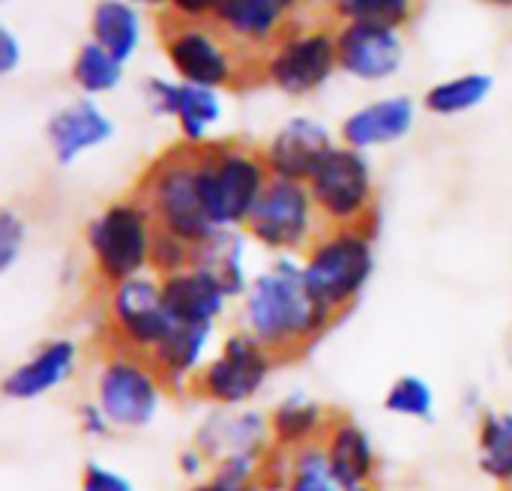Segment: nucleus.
<instances>
[{
	"instance_id": "nucleus-1",
	"label": "nucleus",
	"mask_w": 512,
	"mask_h": 491,
	"mask_svg": "<svg viewBox=\"0 0 512 491\" xmlns=\"http://www.w3.org/2000/svg\"><path fill=\"white\" fill-rule=\"evenodd\" d=\"M240 321L279 363H288L309 354L339 315L309 288L300 258H273L252 276L240 300Z\"/></svg>"
},
{
	"instance_id": "nucleus-2",
	"label": "nucleus",
	"mask_w": 512,
	"mask_h": 491,
	"mask_svg": "<svg viewBox=\"0 0 512 491\" xmlns=\"http://www.w3.org/2000/svg\"><path fill=\"white\" fill-rule=\"evenodd\" d=\"M156 237V219L135 192L114 198L87 219L81 234L93 279L102 288H114L153 273Z\"/></svg>"
},
{
	"instance_id": "nucleus-3",
	"label": "nucleus",
	"mask_w": 512,
	"mask_h": 491,
	"mask_svg": "<svg viewBox=\"0 0 512 491\" xmlns=\"http://www.w3.org/2000/svg\"><path fill=\"white\" fill-rule=\"evenodd\" d=\"M198 147L177 144L156 156L135 183V195L147 204L162 234L180 237L189 246L204 243L219 228L213 225L198 189Z\"/></svg>"
},
{
	"instance_id": "nucleus-4",
	"label": "nucleus",
	"mask_w": 512,
	"mask_h": 491,
	"mask_svg": "<svg viewBox=\"0 0 512 491\" xmlns=\"http://www.w3.org/2000/svg\"><path fill=\"white\" fill-rule=\"evenodd\" d=\"M198 189L216 228H240L249 222L255 204L270 186L273 174L264 150L240 141H210L195 150Z\"/></svg>"
},
{
	"instance_id": "nucleus-5",
	"label": "nucleus",
	"mask_w": 512,
	"mask_h": 491,
	"mask_svg": "<svg viewBox=\"0 0 512 491\" xmlns=\"http://www.w3.org/2000/svg\"><path fill=\"white\" fill-rule=\"evenodd\" d=\"M300 264L309 288L342 318L360 303L375 276V228H324Z\"/></svg>"
},
{
	"instance_id": "nucleus-6",
	"label": "nucleus",
	"mask_w": 512,
	"mask_h": 491,
	"mask_svg": "<svg viewBox=\"0 0 512 491\" xmlns=\"http://www.w3.org/2000/svg\"><path fill=\"white\" fill-rule=\"evenodd\" d=\"M168 396L150 357L105 345L93 378V402L105 411L114 432H144L153 426Z\"/></svg>"
},
{
	"instance_id": "nucleus-7",
	"label": "nucleus",
	"mask_w": 512,
	"mask_h": 491,
	"mask_svg": "<svg viewBox=\"0 0 512 491\" xmlns=\"http://www.w3.org/2000/svg\"><path fill=\"white\" fill-rule=\"evenodd\" d=\"M306 186L324 228L378 225V183L366 153L336 144Z\"/></svg>"
},
{
	"instance_id": "nucleus-8",
	"label": "nucleus",
	"mask_w": 512,
	"mask_h": 491,
	"mask_svg": "<svg viewBox=\"0 0 512 491\" xmlns=\"http://www.w3.org/2000/svg\"><path fill=\"white\" fill-rule=\"evenodd\" d=\"M276 366H282L276 354H270L249 330L237 327L207 360L189 396L213 408H249L273 378Z\"/></svg>"
},
{
	"instance_id": "nucleus-9",
	"label": "nucleus",
	"mask_w": 512,
	"mask_h": 491,
	"mask_svg": "<svg viewBox=\"0 0 512 491\" xmlns=\"http://www.w3.org/2000/svg\"><path fill=\"white\" fill-rule=\"evenodd\" d=\"M321 231L324 222L309 186L279 177L270 180L249 222L243 225L249 243L273 258H303L306 249L321 237Z\"/></svg>"
},
{
	"instance_id": "nucleus-10",
	"label": "nucleus",
	"mask_w": 512,
	"mask_h": 491,
	"mask_svg": "<svg viewBox=\"0 0 512 491\" xmlns=\"http://www.w3.org/2000/svg\"><path fill=\"white\" fill-rule=\"evenodd\" d=\"M102 315H105L108 345L141 357H153V351L165 342V336L174 327L156 273L105 288Z\"/></svg>"
},
{
	"instance_id": "nucleus-11",
	"label": "nucleus",
	"mask_w": 512,
	"mask_h": 491,
	"mask_svg": "<svg viewBox=\"0 0 512 491\" xmlns=\"http://www.w3.org/2000/svg\"><path fill=\"white\" fill-rule=\"evenodd\" d=\"M339 66L336 36L330 30H309L285 36L267 60V78L288 96H309L330 81Z\"/></svg>"
},
{
	"instance_id": "nucleus-12",
	"label": "nucleus",
	"mask_w": 512,
	"mask_h": 491,
	"mask_svg": "<svg viewBox=\"0 0 512 491\" xmlns=\"http://www.w3.org/2000/svg\"><path fill=\"white\" fill-rule=\"evenodd\" d=\"M81 366V345L72 336H51L39 342L21 363H15L0 384L6 402H39L66 387Z\"/></svg>"
},
{
	"instance_id": "nucleus-13",
	"label": "nucleus",
	"mask_w": 512,
	"mask_h": 491,
	"mask_svg": "<svg viewBox=\"0 0 512 491\" xmlns=\"http://www.w3.org/2000/svg\"><path fill=\"white\" fill-rule=\"evenodd\" d=\"M192 444L213 465L228 456H270V417L255 408H216L198 423Z\"/></svg>"
},
{
	"instance_id": "nucleus-14",
	"label": "nucleus",
	"mask_w": 512,
	"mask_h": 491,
	"mask_svg": "<svg viewBox=\"0 0 512 491\" xmlns=\"http://www.w3.org/2000/svg\"><path fill=\"white\" fill-rule=\"evenodd\" d=\"M336 147L330 129L315 117L285 120L264 147V162L273 177L309 183L324 156Z\"/></svg>"
},
{
	"instance_id": "nucleus-15",
	"label": "nucleus",
	"mask_w": 512,
	"mask_h": 491,
	"mask_svg": "<svg viewBox=\"0 0 512 491\" xmlns=\"http://www.w3.org/2000/svg\"><path fill=\"white\" fill-rule=\"evenodd\" d=\"M339 69L360 81H384L399 72L405 48L393 27L384 24H345L336 33Z\"/></svg>"
},
{
	"instance_id": "nucleus-16",
	"label": "nucleus",
	"mask_w": 512,
	"mask_h": 491,
	"mask_svg": "<svg viewBox=\"0 0 512 491\" xmlns=\"http://www.w3.org/2000/svg\"><path fill=\"white\" fill-rule=\"evenodd\" d=\"M165 54L183 84H198V87H228L234 84V60L231 54L201 27L195 24H180L171 27L165 36Z\"/></svg>"
},
{
	"instance_id": "nucleus-17",
	"label": "nucleus",
	"mask_w": 512,
	"mask_h": 491,
	"mask_svg": "<svg viewBox=\"0 0 512 491\" xmlns=\"http://www.w3.org/2000/svg\"><path fill=\"white\" fill-rule=\"evenodd\" d=\"M45 138L54 162L60 168H69L84 153L114 138V120L93 99H78L51 114V120L45 123Z\"/></svg>"
},
{
	"instance_id": "nucleus-18",
	"label": "nucleus",
	"mask_w": 512,
	"mask_h": 491,
	"mask_svg": "<svg viewBox=\"0 0 512 491\" xmlns=\"http://www.w3.org/2000/svg\"><path fill=\"white\" fill-rule=\"evenodd\" d=\"M321 444H324L330 471L342 489H375L378 474H381V459H378L372 435L354 417L339 414Z\"/></svg>"
},
{
	"instance_id": "nucleus-19",
	"label": "nucleus",
	"mask_w": 512,
	"mask_h": 491,
	"mask_svg": "<svg viewBox=\"0 0 512 491\" xmlns=\"http://www.w3.org/2000/svg\"><path fill=\"white\" fill-rule=\"evenodd\" d=\"M213 336H216V327H210V324L174 321L171 333L165 336V342L150 357L171 396H189L192 393L195 378L201 375V369L210 360Z\"/></svg>"
},
{
	"instance_id": "nucleus-20",
	"label": "nucleus",
	"mask_w": 512,
	"mask_h": 491,
	"mask_svg": "<svg viewBox=\"0 0 512 491\" xmlns=\"http://www.w3.org/2000/svg\"><path fill=\"white\" fill-rule=\"evenodd\" d=\"M417 123V105L411 96H387L378 102H369L345 117L339 135L345 147H354L360 153L372 147H387L414 132Z\"/></svg>"
},
{
	"instance_id": "nucleus-21",
	"label": "nucleus",
	"mask_w": 512,
	"mask_h": 491,
	"mask_svg": "<svg viewBox=\"0 0 512 491\" xmlns=\"http://www.w3.org/2000/svg\"><path fill=\"white\" fill-rule=\"evenodd\" d=\"M162 297L174 321L180 324H210L216 327L231 306V297L198 267L162 276Z\"/></svg>"
},
{
	"instance_id": "nucleus-22",
	"label": "nucleus",
	"mask_w": 512,
	"mask_h": 491,
	"mask_svg": "<svg viewBox=\"0 0 512 491\" xmlns=\"http://www.w3.org/2000/svg\"><path fill=\"white\" fill-rule=\"evenodd\" d=\"M270 441L279 453H294L309 444H321L330 432L336 414L306 393H291L270 411Z\"/></svg>"
},
{
	"instance_id": "nucleus-23",
	"label": "nucleus",
	"mask_w": 512,
	"mask_h": 491,
	"mask_svg": "<svg viewBox=\"0 0 512 491\" xmlns=\"http://www.w3.org/2000/svg\"><path fill=\"white\" fill-rule=\"evenodd\" d=\"M246 234L240 228H219L195 246L192 267L207 273L231 300H243L252 276L246 270Z\"/></svg>"
},
{
	"instance_id": "nucleus-24",
	"label": "nucleus",
	"mask_w": 512,
	"mask_h": 491,
	"mask_svg": "<svg viewBox=\"0 0 512 491\" xmlns=\"http://www.w3.org/2000/svg\"><path fill=\"white\" fill-rule=\"evenodd\" d=\"M477 471L501 491H512V411L489 405L474 420Z\"/></svg>"
},
{
	"instance_id": "nucleus-25",
	"label": "nucleus",
	"mask_w": 512,
	"mask_h": 491,
	"mask_svg": "<svg viewBox=\"0 0 512 491\" xmlns=\"http://www.w3.org/2000/svg\"><path fill=\"white\" fill-rule=\"evenodd\" d=\"M282 15L285 9L276 0H222L213 12V21L234 39L264 45L279 33Z\"/></svg>"
},
{
	"instance_id": "nucleus-26",
	"label": "nucleus",
	"mask_w": 512,
	"mask_h": 491,
	"mask_svg": "<svg viewBox=\"0 0 512 491\" xmlns=\"http://www.w3.org/2000/svg\"><path fill=\"white\" fill-rule=\"evenodd\" d=\"M267 486L279 491H345L330 471L324 444L285 453V465L267 471Z\"/></svg>"
},
{
	"instance_id": "nucleus-27",
	"label": "nucleus",
	"mask_w": 512,
	"mask_h": 491,
	"mask_svg": "<svg viewBox=\"0 0 512 491\" xmlns=\"http://www.w3.org/2000/svg\"><path fill=\"white\" fill-rule=\"evenodd\" d=\"M93 42L126 63L141 42V18L126 0H102L90 15Z\"/></svg>"
},
{
	"instance_id": "nucleus-28",
	"label": "nucleus",
	"mask_w": 512,
	"mask_h": 491,
	"mask_svg": "<svg viewBox=\"0 0 512 491\" xmlns=\"http://www.w3.org/2000/svg\"><path fill=\"white\" fill-rule=\"evenodd\" d=\"M495 90V78L486 75V72H471V75H459V78H450V81H441L435 84L432 90H426L423 96V105L429 114H438V117H459L465 111H474L480 108Z\"/></svg>"
},
{
	"instance_id": "nucleus-29",
	"label": "nucleus",
	"mask_w": 512,
	"mask_h": 491,
	"mask_svg": "<svg viewBox=\"0 0 512 491\" xmlns=\"http://www.w3.org/2000/svg\"><path fill=\"white\" fill-rule=\"evenodd\" d=\"M222 117V99L213 87H198V84H183L180 87V108H177V126L183 135V144L189 147H204L210 126H216Z\"/></svg>"
},
{
	"instance_id": "nucleus-30",
	"label": "nucleus",
	"mask_w": 512,
	"mask_h": 491,
	"mask_svg": "<svg viewBox=\"0 0 512 491\" xmlns=\"http://www.w3.org/2000/svg\"><path fill=\"white\" fill-rule=\"evenodd\" d=\"M384 411L399 420H414L429 426L438 417L435 387L420 375H399L384 393Z\"/></svg>"
},
{
	"instance_id": "nucleus-31",
	"label": "nucleus",
	"mask_w": 512,
	"mask_h": 491,
	"mask_svg": "<svg viewBox=\"0 0 512 491\" xmlns=\"http://www.w3.org/2000/svg\"><path fill=\"white\" fill-rule=\"evenodd\" d=\"M72 81L87 96L108 93L123 81V63L111 51H105L102 45L87 42V45H81V51L72 63Z\"/></svg>"
},
{
	"instance_id": "nucleus-32",
	"label": "nucleus",
	"mask_w": 512,
	"mask_h": 491,
	"mask_svg": "<svg viewBox=\"0 0 512 491\" xmlns=\"http://www.w3.org/2000/svg\"><path fill=\"white\" fill-rule=\"evenodd\" d=\"M336 15H342L348 24H384V27H402L414 9L417 0H333Z\"/></svg>"
},
{
	"instance_id": "nucleus-33",
	"label": "nucleus",
	"mask_w": 512,
	"mask_h": 491,
	"mask_svg": "<svg viewBox=\"0 0 512 491\" xmlns=\"http://www.w3.org/2000/svg\"><path fill=\"white\" fill-rule=\"evenodd\" d=\"M30 225L15 207L0 210V273H12L27 252Z\"/></svg>"
},
{
	"instance_id": "nucleus-34",
	"label": "nucleus",
	"mask_w": 512,
	"mask_h": 491,
	"mask_svg": "<svg viewBox=\"0 0 512 491\" xmlns=\"http://www.w3.org/2000/svg\"><path fill=\"white\" fill-rule=\"evenodd\" d=\"M192 255H195V246H189L180 237H171V234L159 231L156 246H153V273L159 279L171 276V273H180V270L192 267Z\"/></svg>"
},
{
	"instance_id": "nucleus-35",
	"label": "nucleus",
	"mask_w": 512,
	"mask_h": 491,
	"mask_svg": "<svg viewBox=\"0 0 512 491\" xmlns=\"http://www.w3.org/2000/svg\"><path fill=\"white\" fill-rule=\"evenodd\" d=\"M78 491H135V483H132L123 471H114V468H108V465L90 459V462L81 468Z\"/></svg>"
},
{
	"instance_id": "nucleus-36",
	"label": "nucleus",
	"mask_w": 512,
	"mask_h": 491,
	"mask_svg": "<svg viewBox=\"0 0 512 491\" xmlns=\"http://www.w3.org/2000/svg\"><path fill=\"white\" fill-rule=\"evenodd\" d=\"M180 87L183 84H174L168 78H150L147 81V102H150V111L159 114V117H177V108H180Z\"/></svg>"
},
{
	"instance_id": "nucleus-37",
	"label": "nucleus",
	"mask_w": 512,
	"mask_h": 491,
	"mask_svg": "<svg viewBox=\"0 0 512 491\" xmlns=\"http://www.w3.org/2000/svg\"><path fill=\"white\" fill-rule=\"evenodd\" d=\"M75 426H78V432H81L87 441H105V438L114 435L111 420L105 417V411H102L93 399H87V402L78 405V411H75Z\"/></svg>"
},
{
	"instance_id": "nucleus-38",
	"label": "nucleus",
	"mask_w": 512,
	"mask_h": 491,
	"mask_svg": "<svg viewBox=\"0 0 512 491\" xmlns=\"http://www.w3.org/2000/svg\"><path fill=\"white\" fill-rule=\"evenodd\" d=\"M177 471H180L189 483H198V480H207V477L213 474V462H210L195 444H189V447H183V450L177 453Z\"/></svg>"
},
{
	"instance_id": "nucleus-39",
	"label": "nucleus",
	"mask_w": 512,
	"mask_h": 491,
	"mask_svg": "<svg viewBox=\"0 0 512 491\" xmlns=\"http://www.w3.org/2000/svg\"><path fill=\"white\" fill-rule=\"evenodd\" d=\"M18 57H21V48H18V39L9 27L0 30V72L9 75L15 66H18Z\"/></svg>"
},
{
	"instance_id": "nucleus-40",
	"label": "nucleus",
	"mask_w": 512,
	"mask_h": 491,
	"mask_svg": "<svg viewBox=\"0 0 512 491\" xmlns=\"http://www.w3.org/2000/svg\"><path fill=\"white\" fill-rule=\"evenodd\" d=\"M168 3H171V9H174L177 15H183V18L195 21V18L213 15V12H216V6H219L222 0H168Z\"/></svg>"
},
{
	"instance_id": "nucleus-41",
	"label": "nucleus",
	"mask_w": 512,
	"mask_h": 491,
	"mask_svg": "<svg viewBox=\"0 0 512 491\" xmlns=\"http://www.w3.org/2000/svg\"><path fill=\"white\" fill-rule=\"evenodd\" d=\"M270 486H258V489H243V486H234V483H225L219 477H207V480H198V483H189L186 491H267Z\"/></svg>"
},
{
	"instance_id": "nucleus-42",
	"label": "nucleus",
	"mask_w": 512,
	"mask_h": 491,
	"mask_svg": "<svg viewBox=\"0 0 512 491\" xmlns=\"http://www.w3.org/2000/svg\"><path fill=\"white\" fill-rule=\"evenodd\" d=\"M462 408H465V414L471 417V420H477L489 405L483 402V390L480 387H468L465 390V396H462Z\"/></svg>"
},
{
	"instance_id": "nucleus-43",
	"label": "nucleus",
	"mask_w": 512,
	"mask_h": 491,
	"mask_svg": "<svg viewBox=\"0 0 512 491\" xmlns=\"http://www.w3.org/2000/svg\"><path fill=\"white\" fill-rule=\"evenodd\" d=\"M276 3L288 12V9H297V6H300V3H306V0H276Z\"/></svg>"
},
{
	"instance_id": "nucleus-44",
	"label": "nucleus",
	"mask_w": 512,
	"mask_h": 491,
	"mask_svg": "<svg viewBox=\"0 0 512 491\" xmlns=\"http://www.w3.org/2000/svg\"><path fill=\"white\" fill-rule=\"evenodd\" d=\"M138 3H165V0H138Z\"/></svg>"
},
{
	"instance_id": "nucleus-45",
	"label": "nucleus",
	"mask_w": 512,
	"mask_h": 491,
	"mask_svg": "<svg viewBox=\"0 0 512 491\" xmlns=\"http://www.w3.org/2000/svg\"><path fill=\"white\" fill-rule=\"evenodd\" d=\"M492 3H512V0H492Z\"/></svg>"
},
{
	"instance_id": "nucleus-46",
	"label": "nucleus",
	"mask_w": 512,
	"mask_h": 491,
	"mask_svg": "<svg viewBox=\"0 0 512 491\" xmlns=\"http://www.w3.org/2000/svg\"><path fill=\"white\" fill-rule=\"evenodd\" d=\"M360 491H378V489H360Z\"/></svg>"
}]
</instances>
